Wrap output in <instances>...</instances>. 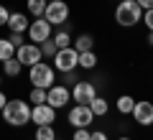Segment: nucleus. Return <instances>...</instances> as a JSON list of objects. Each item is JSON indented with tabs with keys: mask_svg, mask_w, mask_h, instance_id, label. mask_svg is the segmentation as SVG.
Masks as SVG:
<instances>
[{
	"mask_svg": "<svg viewBox=\"0 0 153 140\" xmlns=\"http://www.w3.org/2000/svg\"><path fill=\"white\" fill-rule=\"evenodd\" d=\"M0 115H3V122H8L10 127H23L31 122V104L26 99H8Z\"/></svg>",
	"mask_w": 153,
	"mask_h": 140,
	"instance_id": "f257e3e1",
	"label": "nucleus"
},
{
	"mask_svg": "<svg viewBox=\"0 0 153 140\" xmlns=\"http://www.w3.org/2000/svg\"><path fill=\"white\" fill-rule=\"evenodd\" d=\"M115 21L123 28H133L138 23H143V8L135 0H120L117 8H115Z\"/></svg>",
	"mask_w": 153,
	"mask_h": 140,
	"instance_id": "f03ea898",
	"label": "nucleus"
},
{
	"mask_svg": "<svg viewBox=\"0 0 153 140\" xmlns=\"http://www.w3.org/2000/svg\"><path fill=\"white\" fill-rule=\"evenodd\" d=\"M28 81L33 87H41V89H51L56 84V74H54V66L46 64V61H38V64L28 66Z\"/></svg>",
	"mask_w": 153,
	"mask_h": 140,
	"instance_id": "7ed1b4c3",
	"label": "nucleus"
},
{
	"mask_svg": "<svg viewBox=\"0 0 153 140\" xmlns=\"http://www.w3.org/2000/svg\"><path fill=\"white\" fill-rule=\"evenodd\" d=\"M54 66L59 74H66V71H76V66H79V54H76L74 46H66V49H59L56 51L54 59Z\"/></svg>",
	"mask_w": 153,
	"mask_h": 140,
	"instance_id": "20e7f679",
	"label": "nucleus"
},
{
	"mask_svg": "<svg viewBox=\"0 0 153 140\" xmlns=\"http://www.w3.org/2000/svg\"><path fill=\"white\" fill-rule=\"evenodd\" d=\"M44 18L51 23V26H64V23L69 21V5H66L64 0H49Z\"/></svg>",
	"mask_w": 153,
	"mask_h": 140,
	"instance_id": "39448f33",
	"label": "nucleus"
},
{
	"mask_svg": "<svg viewBox=\"0 0 153 140\" xmlns=\"http://www.w3.org/2000/svg\"><path fill=\"white\" fill-rule=\"evenodd\" d=\"M66 122L71 127H89L94 122V112L89 110V104H74L66 115Z\"/></svg>",
	"mask_w": 153,
	"mask_h": 140,
	"instance_id": "423d86ee",
	"label": "nucleus"
},
{
	"mask_svg": "<svg viewBox=\"0 0 153 140\" xmlns=\"http://www.w3.org/2000/svg\"><path fill=\"white\" fill-rule=\"evenodd\" d=\"M51 23L46 21V18H36V21H31V26H28V41L31 43H44L51 38Z\"/></svg>",
	"mask_w": 153,
	"mask_h": 140,
	"instance_id": "0eeeda50",
	"label": "nucleus"
},
{
	"mask_svg": "<svg viewBox=\"0 0 153 140\" xmlns=\"http://www.w3.org/2000/svg\"><path fill=\"white\" fill-rule=\"evenodd\" d=\"M16 59L23 66H33L38 61H44V54H41V46L38 43H23V46L16 49Z\"/></svg>",
	"mask_w": 153,
	"mask_h": 140,
	"instance_id": "6e6552de",
	"label": "nucleus"
},
{
	"mask_svg": "<svg viewBox=\"0 0 153 140\" xmlns=\"http://www.w3.org/2000/svg\"><path fill=\"white\" fill-rule=\"evenodd\" d=\"M97 97V87L92 84V81H76L74 87H71V102L76 104H89L92 99Z\"/></svg>",
	"mask_w": 153,
	"mask_h": 140,
	"instance_id": "1a4fd4ad",
	"label": "nucleus"
},
{
	"mask_svg": "<svg viewBox=\"0 0 153 140\" xmlns=\"http://www.w3.org/2000/svg\"><path fill=\"white\" fill-rule=\"evenodd\" d=\"M46 102L51 104L54 110H61L71 102V89L66 84H54L49 92H46Z\"/></svg>",
	"mask_w": 153,
	"mask_h": 140,
	"instance_id": "9d476101",
	"label": "nucleus"
},
{
	"mask_svg": "<svg viewBox=\"0 0 153 140\" xmlns=\"http://www.w3.org/2000/svg\"><path fill=\"white\" fill-rule=\"evenodd\" d=\"M31 122H36V127L38 125H54L56 122V110L51 107L49 102L31 104Z\"/></svg>",
	"mask_w": 153,
	"mask_h": 140,
	"instance_id": "9b49d317",
	"label": "nucleus"
},
{
	"mask_svg": "<svg viewBox=\"0 0 153 140\" xmlns=\"http://www.w3.org/2000/svg\"><path fill=\"white\" fill-rule=\"evenodd\" d=\"M130 115H133V120H135L138 125H143V127L153 125V102H146V99H138Z\"/></svg>",
	"mask_w": 153,
	"mask_h": 140,
	"instance_id": "f8f14e48",
	"label": "nucleus"
},
{
	"mask_svg": "<svg viewBox=\"0 0 153 140\" xmlns=\"http://www.w3.org/2000/svg\"><path fill=\"white\" fill-rule=\"evenodd\" d=\"M28 26H31V21H28L26 13H10V18H8V28H10V33H26Z\"/></svg>",
	"mask_w": 153,
	"mask_h": 140,
	"instance_id": "ddd939ff",
	"label": "nucleus"
},
{
	"mask_svg": "<svg viewBox=\"0 0 153 140\" xmlns=\"http://www.w3.org/2000/svg\"><path fill=\"white\" fill-rule=\"evenodd\" d=\"M71 46L76 49V54H84V51H94V38L89 33H79V36L71 41Z\"/></svg>",
	"mask_w": 153,
	"mask_h": 140,
	"instance_id": "4468645a",
	"label": "nucleus"
},
{
	"mask_svg": "<svg viewBox=\"0 0 153 140\" xmlns=\"http://www.w3.org/2000/svg\"><path fill=\"white\" fill-rule=\"evenodd\" d=\"M46 5H49V0H26V10L31 18H44Z\"/></svg>",
	"mask_w": 153,
	"mask_h": 140,
	"instance_id": "2eb2a0df",
	"label": "nucleus"
},
{
	"mask_svg": "<svg viewBox=\"0 0 153 140\" xmlns=\"http://www.w3.org/2000/svg\"><path fill=\"white\" fill-rule=\"evenodd\" d=\"M21 71H23V64L16 59V56H13V59H8V61H3V74H5V76L16 79V76L21 74Z\"/></svg>",
	"mask_w": 153,
	"mask_h": 140,
	"instance_id": "dca6fc26",
	"label": "nucleus"
},
{
	"mask_svg": "<svg viewBox=\"0 0 153 140\" xmlns=\"http://www.w3.org/2000/svg\"><path fill=\"white\" fill-rule=\"evenodd\" d=\"M89 110L94 112V117H105V115L110 112V102L105 97H94L92 102H89Z\"/></svg>",
	"mask_w": 153,
	"mask_h": 140,
	"instance_id": "f3484780",
	"label": "nucleus"
},
{
	"mask_svg": "<svg viewBox=\"0 0 153 140\" xmlns=\"http://www.w3.org/2000/svg\"><path fill=\"white\" fill-rule=\"evenodd\" d=\"M13 56H16V46L10 43V38H0V64L13 59Z\"/></svg>",
	"mask_w": 153,
	"mask_h": 140,
	"instance_id": "a211bd4d",
	"label": "nucleus"
},
{
	"mask_svg": "<svg viewBox=\"0 0 153 140\" xmlns=\"http://www.w3.org/2000/svg\"><path fill=\"white\" fill-rule=\"evenodd\" d=\"M133 107H135V99H133L130 94H120V97H117V112L120 115H130Z\"/></svg>",
	"mask_w": 153,
	"mask_h": 140,
	"instance_id": "6ab92c4d",
	"label": "nucleus"
},
{
	"mask_svg": "<svg viewBox=\"0 0 153 140\" xmlns=\"http://www.w3.org/2000/svg\"><path fill=\"white\" fill-rule=\"evenodd\" d=\"M97 66V54L94 51H84V54H79V69H94Z\"/></svg>",
	"mask_w": 153,
	"mask_h": 140,
	"instance_id": "aec40b11",
	"label": "nucleus"
},
{
	"mask_svg": "<svg viewBox=\"0 0 153 140\" xmlns=\"http://www.w3.org/2000/svg\"><path fill=\"white\" fill-rule=\"evenodd\" d=\"M51 41L56 43V49H66V46H71V36H69V31H56V36H51Z\"/></svg>",
	"mask_w": 153,
	"mask_h": 140,
	"instance_id": "412c9836",
	"label": "nucleus"
},
{
	"mask_svg": "<svg viewBox=\"0 0 153 140\" xmlns=\"http://www.w3.org/2000/svg\"><path fill=\"white\" fill-rule=\"evenodd\" d=\"M36 140H56V130L51 125H38L36 127Z\"/></svg>",
	"mask_w": 153,
	"mask_h": 140,
	"instance_id": "4be33fe9",
	"label": "nucleus"
},
{
	"mask_svg": "<svg viewBox=\"0 0 153 140\" xmlns=\"http://www.w3.org/2000/svg\"><path fill=\"white\" fill-rule=\"evenodd\" d=\"M46 92H49V89H41V87H31L28 102H31V104H44V102H46Z\"/></svg>",
	"mask_w": 153,
	"mask_h": 140,
	"instance_id": "5701e85b",
	"label": "nucleus"
},
{
	"mask_svg": "<svg viewBox=\"0 0 153 140\" xmlns=\"http://www.w3.org/2000/svg\"><path fill=\"white\" fill-rule=\"evenodd\" d=\"M38 46H41V54H44V59H54L56 51H59V49H56V43L51 41V38H49V41H44V43H38Z\"/></svg>",
	"mask_w": 153,
	"mask_h": 140,
	"instance_id": "b1692460",
	"label": "nucleus"
},
{
	"mask_svg": "<svg viewBox=\"0 0 153 140\" xmlns=\"http://www.w3.org/2000/svg\"><path fill=\"white\" fill-rule=\"evenodd\" d=\"M71 140H89V127H74V138Z\"/></svg>",
	"mask_w": 153,
	"mask_h": 140,
	"instance_id": "393cba45",
	"label": "nucleus"
},
{
	"mask_svg": "<svg viewBox=\"0 0 153 140\" xmlns=\"http://www.w3.org/2000/svg\"><path fill=\"white\" fill-rule=\"evenodd\" d=\"M8 38H10V43H13V46H16V49H18V46H23V43H26V38H23V33H10V36H8Z\"/></svg>",
	"mask_w": 153,
	"mask_h": 140,
	"instance_id": "a878e982",
	"label": "nucleus"
},
{
	"mask_svg": "<svg viewBox=\"0 0 153 140\" xmlns=\"http://www.w3.org/2000/svg\"><path fill=\"white\" fill-rule=\"evenodd\" d=\"M76 81H79V79H76V74H74V71H66V74H64V84L69 87V89L76 84Z\"/></svg>",
	"mask_w": 153,
	"mask_h": 140,
	"instance_id": "bb28decb",
	"label": "nucleus"
},
{
	"mask_svg": "<svg viewBox=\"0 0 153 140\" xmlns=\"http://www.w3.org/2000/svg\"><path fill=\"white\" fill-rule=\"evenodd\" d=\"M143 23L148 31H153V10H143Z\"/></svg>",
	"mask_w": 153,
	"mask_h": 140,
	"instance_id": "cd10ccee",
	"label": "nucleus"
},
{
	"mask_svg": "<svg viewBox=\"0 0 153 140\" xmlns=\"http://www.w3.org/2000/svg\"><path fill=\"white\" fill-rule=\"evenodd\" d=\"M8 18H10V10L5 5H0V26H8Z\"/></svg>",
	"mask_w": 153,
	"mask_h": 140,
	"instance_id": "c85d7f7f",
	"label": "nucleus"
},
{
	"mask_svg": "<svg viewBox=\"0 0 153 140\" xmlns=\"http://www.w3.org/2000/svg\"><path fill=\"white\" fill-rule=\"evenodd\" d=\"M89 140H110L107 133H102V130H94V133H89Z\"/></svg>",
	"mask_w": 153,
	"mask_h": 140,
	"instance_id": "c756f323",
	"label": "nucleus"
},
{
	"mask_svg": "<svg viewBox=\"0 0 153 140\" xmlns=\"http://www.w3.org/2000/svg\"><path fill=\"white\" fill-rule=\"evenodd\" d=\"M135 3L143 8V10H153V0H135Z\"/></svg>",
	"mask_w": 153,
	"mask_h": 140,
	"instance_id": "7c9ffc66",
	"label": "nucleus"
},
{
	"mask_svg": "<svg viewBox=\"0 0 153 140\" xmlns=\"http://www.w3.org/2000/svg\"><path fill=\"white\" fill-rule=\"evenodd\" d=\"M5 102H8V97L3 94V89H0V112H3V107H5Z\"/></svg>",
	"mask_w": 153,
	"mask_h": 140,
	"instance_id": "2f4dec72",
	"label": "nucleus"
},
{
	"mask_svg": "<svg viewBox=\"0 0 153 140\" xmlns=\"http://www.w3.org/2000/svg\"><path fill=\"white\" fill-rule=\"evenodd\" d=\"M148 46H153V31H148Z\"/></svg>",
	"mask_w": 153,
	"mask_h": 140,
	"instance_id": "473e14b6",
	"label": "nucleus"
},
{
	"mask_svg": "<svg viewBox=\"0 0 153 140\" xmlns=\"http://www.w3.org/2000/svg\"><path fill=\"white\" fill-rule=\"evenodd\" d=\"M117 140H130V138H128V135H120V138H117Z\"/></svg>",
	"mask_w": 153,
	"mask_h": 140,
	"instance_id": "72a5a7b5",
	"label": "nucleus"
},
{
	"mask_svg": "<svg viewBox=\"0 0 153 140\" xmlns=\"http://www.w3.org/2000/svg\"><path fill=\"white\" fill-rule=\"evenodd\" d=\"M0 84H3V74H0Z\"/></svg>",
	"mask_w": 153,
	"mask_h": 140,
	"instance_id": "f704fd0d",
	"label": "nucleus"
}]
</instances>
